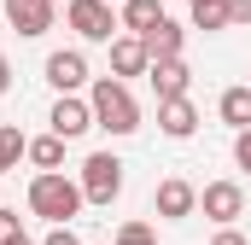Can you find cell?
<instances>
[{"label": "cell", "mask_w": 251, "mask_h": 245, "mask_svg": "<svg viewBox=\"0 0 251 245\" xmlns=\"http://www.w3.org/2000/svg\"><path fill=\"white\" fill-rule=\"evenodd\" d=\"M88 105H94V128H105V134H134L140 128V105H134V94H128L117 76H100L94 88H88Z\"/></svg>", "instance_id": "obj_1"}, {"label": "cell", "mask_w": 251, "mask_h": 245, "mask_svg": "<svg viewBox=\"0 0 251 245\" xmlns=\"http://www.w3.org/2000/svg\"><path fill=\"white\" fill-rule=\"evenodd\" d=\"M82 187L70 181V175H35L29 181V210L41 216V222H53V228H70V216H82Z\"/></svg>", "instance_id": "obj_2"}, {"label": "cell", "mask_w": 251, "mask_h": 245, "mask_svg": "<svg viewBox=\"0 0 251 245\" xmlns=\"http://www.w3.org/2000/svg\"><path fill=\"white\" fill-rule=\"evenodd\" d=\"M76 187H82L88 204H111V198L123 193V158H117V152H94V158L82 164Z\"/></svg>", "instance_id": "obj_3"}, {"label": "cell", "mask_w": 251, "mask_h": 245, "mask_svg": "<svg viewBox=\"0 0 251 245\" xmlns=\"http://www.w3.org/2000/svg\"><path fill=\"white\" fill-rule=\"evenodd\" d=\"M64 18H70V29H76L82 41H117L111 29H123L117 12H111V0H70Z\"/></svg>", "instance_id": "obj_4"}, {"label": "cell", "mask_w": 251, "mask_h": 245, "mask_svg": "<svg viewBox=\"0 0 251 245\" xmlns=\"http://www.w3.org/2000/svg\"><path fill=\"white\" fill-rule=\"evenodd\" d=\"M199 210H204L216 228H234V222L246 216V187L240 181H210L204 193H199Z\"/></svg>", "instance_id": "obj_5"}, {"label": "cell", "mask_w": 251, "mask_h": 245, "mask_svg": "<svg viewBox=\"0 0 251 245\" xmlns=\"http://www.w3.org/2000/svg\"><path fill=\"white\" fill-rule=\"evenodd\" d=\"M152 210H158L164 222H187L193 210H199V187H193V181H181V175L158 181V193H152Z\"/></svg>", "instance_id": "obj_6"}, {"label": "cell", "mask_w": 251, "mask_h": 245, "mask_svg": "<svg viewBox=\"0 0 251 245\" xmlns=\"http://www.w3.org/2000/svg\"><path fill=\"white\" fill-rule=\"evenodd\" d=\"M0 6H6V24H12L18 35H29V41H35V35H47V29H53V18H59V6H53V0H0Z\"/></svg>", "instance_id": "obj_7"}, {"label": "cell", "mask_w": 251, "mask_h": 245, "mask_svg": "<svg viewBox=\"0 0 251 245\" xmlns=\"http://www.w3.org/2000/svg\"><path fill=\"white\" fill-rule=\"evenodd\" d=\"M47 122H53V134H59L64 146H70V140H82V134L94 128V105H88V99H76V94H59Z\"/></svg>", "instance_id": "obj_8"}, {"label": "cell", "mask_w": 251, "mask_h": 245, "mask_svg": "<svg viewBox=\"0 0 251 245\" xmlns=\"http://www.w3.org/2000/svg\"><path fill=\"white\" fill-rule=\"evenodd\" d=\"M146 82H152L158 105H164V99H187V82H193V70H187V59H158L152 70H146Z\"/></svg>", "instance_id": "obj_9"}, {"label": "cell", "mask_w": 251, "mask_h": 245, "mask_svg": "<svg viewBox=\"0 0 251 245\" xmlns=\"http://www.w3.org/2000/svg\"><path fill=\"white\" fill-rule=\"evenodd\" d=\"M146 70H152L146 41H140V35H117V41H111V76L123 82V76H146Z\"/></svg>", "instance_id": "obj_10"}, {"label": "cell", "mask_w": 251, "mask_h": 245, "mask_svg": "<svg viewBox=\"0 0 251 245\" xmlns=\"http://www.w3.org/2000/svg\"><path fill=\"white\" fill-rule=\"evenodd\" d=\"M47 82L59 88V94H76V88H88V59L70 47V53H47Z\"/></svg>", "instance_id": "obj_11"}, {"label": "cell", "mask_w": 251, "mask_h": 245, "mask_svg": "<svg viewBox=\"0 0 251 245\" xmlns=\"http://www.w3.org/2000/svg\"><path fill=\"white\" fill-rule=\"evenodd\" d=\"M140 41H146L152 64H158V59H181V47H187V29H181V24H176L170 12H164V24H158L152 35H140Z\"/></svg>", "instance_id": "obj_12"}, {"label": "cell", "mask_w": 251, "mask_h": 245, "mask_svg": "<svg viewBox=\"0 0 251 245\" xmlns=\"http://www.w3.org/2000/svg\"><path fill=\"white\" fill-rule=\"evenodd\" d=\"M158 128H164L170 140H193V128H199L193 99H164V105H158Z\"/></svg>", "instance_id": "obj_13"}, {"label": "cell", "mask_w": 251, "mask_h": 245, "mask_svg": "<svg viewBox=\"0 0 251 245\" xmlns=\"http://www.w3.org/2000/svg\"><path fill=\"white\" fill-rule=\"evenodd\" d=\"M117 24H123L128 35H152V29L164 24V0H123Z\"/></svg>", "instance_id": "obj_14"}, {"label": "cell", "mask_w": 251, "mask_h": 245, "mask_svg": "<svg viewBox=\"0 0 251 245\" xmlns=\"http://www.w3.org/2000/svg\"><path fill=\"white\" fill-rule=\"evenodd\" d=\"M216 111H222V122L240 134V128H251V82H240V88H228L222 99H216Z\"/></svg>", "instance_id": "obj_15"}, {"label": "cell", "mask_w": 251, "mask_h": 245, "mask_svg": "<svg viewBox=\"0 0 251 245\" xmlns=\"http://www.w3.org/2000/svg\"><path fill=\"white\" fill-rule=\"evenodd\" d=\"M18 158H29V140H24L18 122H0V175H12Z\"/></svg>", "instance_id": "obj_16"}, {"label": "cell", "mask_w": 251, "mask_h": 245, "mask_svg": "<svg viewBox=\"0 0 251 245\" xmlns=\"http://www.w3.org/2000/svg\"><path fill=\"white\" fill-rule=\"evenodd\" d=\"M29 164H35L41 175H59V164H64V140H59V134H41V140H29Z\"/></svg>", "instance_id": "obj_17"}, {"label": "cell", "mask_w": 251, "mask_h": 245, "mask_svg": "<svg viewBox=\"0 0 251 245\" xmlns=\"http://www.w3.org/2000/svg\"><path fill=\"white\" fill-rule=\"evenodd\" d=\"M193 29H204V35L228 29V0H193Z\"/></svg>", "instance_id": "obj_18"}, {"label": "cell", "mask_w": 251, "mask_h": 245, "mask_svg": "<svg viewBox=\"0 0 251 245\" xmlns=\"http://www.w3.org/2000/svg\"><path fill=\"white\" fill-rule=\"evenodd\" d=\"M117 245H158V234H152V222H123Z\"/></svg>", "instance_id": "obj_19"}, {"label": "cell", "mask_w": 251, "mask_h": 245, "mask_svg": "<svg viewBox=\"0 0 251 245\" xmlns=\"http://www.w3.org/2000/svg\"><path fill=\"white\" fill-rule=\"evenodd\" d=\"M24 240V222H18V210H0V245H18Z\"/></svg>", "instance_id": "obj_20"}, {"label": "cell", "mask_w": 251, "mask_h": 245, "mask_svg": "<svg viewBox=\"0 0 251 245\" xmlns=\"http://www.w3.org/2000/svg\"><path fill=\"white\" fill-rule=\"evenodd\" d=\"M251 24V0H228V29H246Z\"/></svg>", "instance_id": "obj_21"}, {"label": "cell", "mask_w": 251, "mask_h": 245, "mask_svg": "<svg viewBox=\"0 0 251 245\" xmlns=\"http://www.w3.org/2000/svg\"><path fill=\"white\" fill-rule=\"evenodd\" d=\"M234 164H240V170H251V128H240V134H234Z\"/></svg>", "instance_id": "obj_22"}, {"label": "cell", "mask_w": 251, "mask_h": 245, "mask_svg": "<svg viewBox=\"0 0 251 245\" xmlns=\"http://www.w3.org/2000/svg\"><path fill=\"white\" fill-rule=\"evenodd\" d=\"M210 245H251V240L240 234V228H216V240H210Z\"/></svg>", "instance_id": "obj_23"}, {"label": "cell", "mask_w": 251, "mask_h": 245, "mask_svg": "<svg viewBox=\"0 0 251 245\" xmlns=\"http://www.w3.org/2000/svg\"><path fill=\"white\" fill-rule=\"evenodd\" d=\"M41 245H82V240H76L70 228H53V234H47V240H41Z\"/></svg>", "instance_id": "obj_24"}, {"label": "cell", "mask_w": 251, "mask_h": 245, "mask_svg": "<svg viewBox=\"0 0 251 245\" xmlns=\"http://www.w3.org/2000/svg\"><path fill=\"white\" fill-rule=\"evenodd\" d=\"M12 88V64H6V53H0V94Z\"/></svg>", "instance_id": "obj_25"}, {"label": "cell", "mask_w": 251, "mask_h": 245, "mask_svg": "<svg viewBox=\"0 0 251 245\" xmlns=\"http://www.w3.org/2000/svg\"><path fill=\"white\" fill-rule=\"evenodd\" d=\"M18 245H29V240H18Z\"/></svg>", "instance_id": "obj_26"}, {"label": "cell", "mask_w": 251, "mask_h": 245, "mask_svg": "<svg viewBox=\"0 0 251 245\" xmlns=\"http://www.w3.org/2000/svg\"><path fill=\"white\" fill-rule=\"evenodd\" d=\"M187 6H193V0H187Z\"/></svg>", "instance_id": "obj_27"}]
</instances>
